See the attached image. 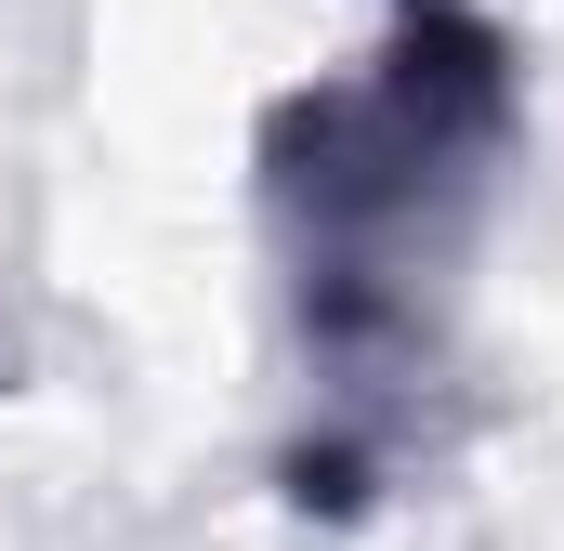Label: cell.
Wrapping results in <instances>:
<instances>
[{
    "mask_svg": "<svg viewBox=\"0 0 564 551\" xmlns=\"http://www.w3.org/2000/svg\"><path fill=\"white\" fill-rule=\"evenodd\" d=\"M499 158H512V53L446 0L263 119V210L302 289V342L355 408L421 368Z\"/></svg>",
    "mask_w": 564,
    "mask_h": 551,
    "instance_id": "1",
    "label": "cell"
}]
</instances>
